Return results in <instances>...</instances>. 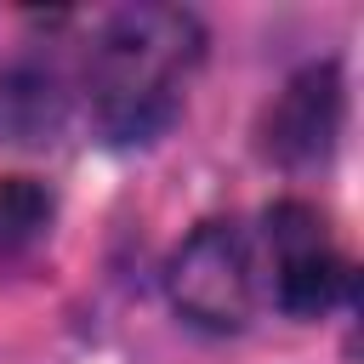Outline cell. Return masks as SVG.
<instances>
[{
	"label": "cell",
	"instance_id": "7a4b0ae2",
	"mask_svg": "<svg viewBox=\"0 0 364 364\" xmlns=\"http://www.w3.org/2000/svg\"><path fill=\"white\" fill-rule=\"evenodd\" d=\"M165 290H171V307L193 324V330H210V336H233L256 318V250H250V233L228 216L216 222H199L171 267H165Z\"/></svg>",
	"mask_w": 364,
	"mask_h": 364
},
{
	"label": "cell",
	"instance_id": "277c9868",
	"mask_svg": "<svg viewBox=\"0 0 364 364\" xmlns=\"http://www.w3.org/2000/svg\"><path fill=\"white\" fill-rule=\"evenodd\" d=\"M267 250H273V296L296 318H318L353 290V267L330 245L324 216L301 199L267 210Z\"/></svg>",
	"mask_w": 364,
	"mask_h": 364
},
{
	"label": "cell",
	"instance_id": "6da1fadb",
	"mask_svg": "<svg viewBox=\"0 0 364 364\" xmlns=\"http://www.w3.org/2000/svg\"><path fill=\"white\" fill-rule=\"evenodd\" d=\"M199 63H205V28L182 6H125L102 17L85 57V97L97 131L114 148L154 142L182 114Z\"/></svg>",
	"mask_w": 364,
	"mask_h": 364
},
{
	"label": "cell",
	"instance_id": "3957f363",
	"mask_svg": "<svg viewBox=\"0 0 364 364\" xmlns=\"http://www.w3.org/2000/svg\"><path fill=\"white\" fill-rule=\"evenodd\" d=\"M341 119H347V85H341V68L324 57V63L296 68L284 80V91L267 102V114L256 125V136H262L256 148L279 171H313L336 154Z\"/></svg>",
	"mask_w": 364,
	"mask_h": 364
},
{
	"label": "cell",
	"instance_id": "5b68a950",
	"mask_svg": "<svg viewBox=\"0 0 364 364\" xmlns=\"http://www.w3.org/2000/svg\"><path fill=\"white\" fill-rule=\"evenodd\" d=\"M68 119V80L46 57H17L0 68V142L40 148Z\"/></svg>",
	"mask_w": 364,
	"mask_h": 364
},
{
	"label": "cell",
	"instance_id": "8992f818",
	"mask_svg": "<svg viewBox=\"0 0 364 364\" xmlns=\"http://www.w3.org/2000/svg\"><path fill=\"white\" fill-rule=\"evenodd\" d=\"M51 216H57V199H51L46 182H34V176H0V256H17L34 239H46Z\"/></svg>",
	"mask_w": 364,
	"mask_h": 364
}]
</instances>
